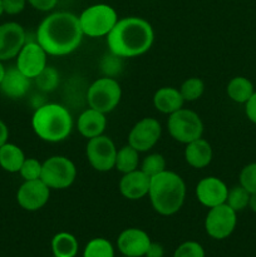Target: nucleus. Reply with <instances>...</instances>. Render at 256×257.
<instances>
[{
    "instance_id": "obj_11",
    "label": "nucleus",
    "mask_w": 256,
    "mask_h": 257,
    "mask_svg": "<svg viewBox=\"0 0 256 257\" xmlns=\"http://www.w3.org/2000/svg\"><path fill=\"white\" fill-rule=\"evenodd\" d=\"M162 127L156 118L146 117L138 120L128 135V145L138 152H148L161 138Z\"/></svg>"
},
{
    "instance_id": "obj_31",
    "label": "nucleus",
    "mask_w": 256,
    "mask_h": 257,
    "mask_svg": "<svg viewBox=\"0 0 256 257\" xmlns=\"http://www.w3.org/2000/svg\"><path fill=\"white\" fill-rule=\"evenodd\" d=\"M123 58L118 57V55L113 54L109 52V54L104 55L103 59L100 60V70L104 74V77L114 78L115 75L119 74L122 72Z\"/></svg>"
},
{
    "instance_id": "obj_6",
    "label": "nucleus",
    "mask_w": 256,
    "mask_h": 257,
    "mask_svg": "<svg viewBox=\"0 0 256 257\" xmlns=\"http://www.w3.org/2000/svg\"><path fill=\"white\" fill-rule=\"evenodd\" d=\"M120 98H122V88L118 80L110 77L98 78L87 90V102L89 108L104 114L117 108Z\"/></svg>"
},
{
    "instance_id": "obj_28",
    "label": "nucleus",
    "mask_w": 256,
    "mask_h": 257,
    "mask_svg": "<svg viewBox=\"0 0 256 257\" xmlns=\"http://www.w3.org/2000/svg\"><path fill=\"white\" fill-rule=\"evenodd\" d=\"M34 79L38 88H39L42 92L45 93H50L53 92V90L57 89L60 82L58 70L53 67H48V65L39 73V74H38V77L34 78Z\"/></svg>"
},
{
    "instance_id": "obj_5",
    "label": "nucleus",
    "mask_w": 256,
    "mask_h": 257,
    "mask_svg": "<svg viewBox=\"0 0 256 257\" xmlns=\"http://www.w3.org/2000/svg\"><path fill=\"white\" fill-rule=\"evenodd\" d=\"M79 19L83 34L89 38L107 37L118 22L117 12L110 5L94 4L83 10Z\"/></svg>"
},
{
    "instance_id": "obj_19",
    "label": "nucleus",
    "mask_w": 256,
    "mask_h": 257,
    "mask_svg": "<svg viewBox=\"0 0 256 257\" xmlns=\"http://www.w3.org/2000/svg\"><path fill=\"white\" fill-rule=\"evenodd\" d=\"M77 128L80 136L90 140L104 133L107 128V118L104 113L98 112L93 108H88L78 117Z\"/></svg>"
},
{
    "instance_id": "obj_15",
    "label": "nucleus",
    "mask_w": 256,
    "mask_h": 257,
    "mask_svg": "<svg viewBox=\"0 0 256 257\" xmlns=\"http://www.w3.org/2000/svg\"><path fill=\"white\" fill-rule=\"evenodd\" d=\"M195 192L196 198L201 205L207 208H212L226 203L228 188L222 180L208 176L197 183Z\"/></svg>"
},
{
    "instance_id": "obj_10",
    "label": "nucleus",
    "mask_w": 256,
    "mask_h": 257,
    "mask_svg": "<svg viewBox=\"0 0 256 257\" xmlns=\"http://www.w3.org/2000/svg\"><path fill=\"white\" fill-rule=\"evenodd\" d=\"M235 211L226 203L208 208L205 218L206 233L213 240H225L233 232L237 223Z\"/></svg>"
},
{
    "instance_id": "obj_3",
    "label": "nucleus",
    "mask_w": 256,
    "mask_h": 257,
    "mask_svg": "<svg viewBox=\"0 0 256 257\" xmlns=\"http://www.w3.org/2000/svg\"><path fill=\"white\" fill-rule=\"evenodd\" d=\"M153 210L161 216H172L182 208L186 198V185L180 175L172 171H163L151 178L148 191Z\"/></svg>"
},
{
    "instance_id": "obj_27",
    "label": "nucleus",
    "mask_w": 256,
    "mask_h": 257,
    "mask_svg": "<svg viewBox=\"0 0 256 257\" xmlns=\"http://www.w3.org/2000/svg\"><path fill=\"white\" fill-rule=\"evenodd\" d=\"M178 89L185 102H195L202 97L205 92V83L201 78L191 77L186 79Z\"/></svg>"
},
{
    "instance_id": "obj_32",
    "label": "nucleus",
    "mask_w": 256,
    "mask_h": 257,
    "mask_svg": "<svg viewBox=\"0 0 256 257\" xmlns=\"http://www.w3.org/2000/svg\"><path fill=\"white\" fill-rule=\"evenodd\" d=\"M42 166L43 163L39 162L37 158H25L19 173L24 181L40 180V176H42Z\"/></svg>"
},
{
    "instance_id": "obj_1",
    "label": "nucleus",
    "mask_w": 256,
    "mask_h": 257,
    "mask_svg": "<svg viewBox=\"0 0 256 257\" xmlns=\"http://www.w3.org/2000/svg\"><path fill=\"white\" fill-rule=\"evenodd\" d=\"M83 37L77 15L57 12L43 19L37 29L35 40L48 55L64 57L79 48Z\"/></svg>"
},
{
    "instance_id": "obj_26",
    "label": "nucleus",
    "mask_w": 256,
    "mask_h": 257,
    "mask_svg": "<svg viewBox=\"0 0 256 257\" xmlns=\"http://www.w3.org/2000/svg\"><path fill=\"white\" fill-rule=\"evenodd\" d=\"M83 257H114V248L107 238H92L85 245Z\"/></svg>"
},
{
    "instance_id": "obj_43",
    "label": "nucleus",
    "mask_w": 256,
    "mask_h": 257,
    "mask_svg": "<svg viewBox=\"0 0 256 257\" xmlns=\"http://www.w3.org/2000/svg\"><path fill=\"white\" fill-rule=\"evenodd\" d=\"M123 257H127V256H123Z\"/></svg>"
},
{
    "instance_id": "obj_30",
    "label": "nucleus",
    "mask_w": 256,
    "mask_h": 257,
    "mask_svg": "<svg viewBox=\"0 0 256 257\" xmlns=\"http://www.w3.org/2000/svg\"><path fill=\"white\" fill-rule=\"evenodd\" d=\"M142 172H145L148 177H155V176L160 175L163 171H166V160L162 155L160 153H152L145 157V160L141 163V168Z\"/></svg>"
},
{
    "instance_id": "obj_40",
    "label": "nucleus",
    "mask_w": 256,
    "mask_h": 257,
    "mask_svg": "<svg viewBox=\"0 0 256 257\" xmlns=\"http://www.w3.org/2000/svg\"><path fill=\"white\" fill-rule=\"evenodd\" d=\"M248 207H250L253 212H256V193L250 195V200H248Z\"/></svg>"
},
{
    "instance_id": "obj_4",
    "label": "nucleus",
    "mask_w": 256,
    "mask_h": 257,
    "mask_svg": "<svg viewBox=\"0 0 256 257\" xmlns=\"http://www.w3.org/2000/svg\"><path fill=\"white\" fill-rule=\"evenodd\" d=\"M32 128L38 138L48 143H59L70 136L73 118L68 108L58 103H44L35 109Z\"/></svg>"
},
{
    "instance_id": "obj_38",
    "label": "nucleus",
    "mask_w": 256,
    "mask_h": 257,
    "mask_svg": "<svg viewBox=\"0 0 256 257\" xmlns=\"http://www.w3.org/2000/svg\"><path fill=\"white\" fill-rule=\"evenodd\" d=\"M146 257H163L165 256V248L161 243L158 242H151L150 247H148Z\"/></svg>"
},
{
    "instance_id": "obj_23",
    "label": "nucleus",
    "mask_w": 256,
    "mask_h": 257,
    "mask_svg": "<svg viewBox=\"0 0 256 257\" xmlns=\"http://www.w3.org/2000/svg\"><path fill=\"white\" fill-rule=\"evenodd\" d=\"M52 252L55 257H75L79 250L77 237L69 232H58L52 238Z\"/></svg>"
},
{
    "instance_id": "obj_9",
    "label": "nucleus",
    "mask_w": 256,
    "mask_h": 257,
    "mask_svg": "<svg viewBox=\"0 0 256 257\" xmlns=\"http://www.w3.org/2000/svg\"><path fill=\"white\" fill-rule=\"evenodd\" d=\"M85 156L93 170L98 172H109L114 168L117 147L108 136H98L88 140Z\"/></svg>"
},
{
    "instance_id": "obj_33",
    "label": "nucleus",
    "mask_w": 256,
    "mask_h": 257,
    "mask_svg": "<svg viewBox=\"0 0 256 257\" xmlns=\"http://www.w3.org/2000/svg\"><path fill=\"white\" fill-rule=\"evenodd\" d=\"M238 181H240V185L250 195L256 193V163H250V165L245 166L241 170Z\"/></svg>"
},
{
    "instance_id": "obj_41",
    "label": "nucleus",
    "mask_w": 256,
    "mask_h": 257,
    "mask_svg": "<svg viewBox=\"0 0 256 257\" xmlns=\"http://www.w3.org/2000/svg\"><path fill=\"white\" fill-rule=\"evenodd\" d=\"M5 70H7V68L4 67V64H3V62H2V60H0V83H2L3 78H4Z\"/></svg>"
},
{
    "instance_id": "obj_39",
    "label": "nucleus",
    "mask_w": 256,
    "mask_h": 257,
    "mask_svg": "<svg viewBox=\"0 0 256 257\" xmlns=\"http://www.w3.org/2000/svg\"><path fill=\"white\" fill-rule=\"evenodd\" d=\"M8 138H9V128L0 119V147L8 142Z\"/></svg>"
},
{
    "instance_id": "obj_34",
    "label": "nucleus",
    "mask_w": 256,
    "mask_h": 257,
    "mask_svg": "<svg viewBox=\"0 0 256 257\" xmlns=\"http://www.w3.org/2000/svg\"><path fill=\"white\" fill-rule=\"evenodd\" d=\"M173 257H205V250L196 241H186L176 248Z\"/></svg>"
},
{
    "instance_id": "obj_36",
    "label": "nucleus",
    "mask_w": 256,
    "mask_h": 257,
    "mask_svg": "<svg viewBox=\"0 0 256 257\" xmlns=\"http://www.w3.org/2000/svg\"><path fill=\"white\" fill-rule=\"evenodd\" d=\"M28 4L39 12H50L58 4V0H27Z\"/></svg>"
},
{
    "instance_id": "obj_29",
    "label": "nucleus",
    "mask_w": 256,
    "mask_h": 257,
    "mask_svg": "<svg viewBox=\"0 0 256 257\" xmlns=\"http://www.w3.org/2000/svg\"><path fill=\"white\" fill-rule=\"evenodd\" d=\"M248 200H250V193L242 186L238 185L228 190L226 205L230 206L235 212H238V211H242L247 207Z\"/></svg>"
},
{
    "instance_id": "obj_12",
    "label": "nucleus",
    "mask_w": 256,
    "mask_h": 257,
    "mask_svg": "<svg viewBox=\"0 0 256 257\" xmlns=\"http://www.w3.org/2000/svg\"><path fill=\"white\" fill-rule=\"evenodd\" d=\"M50 197V188L42 180L24 181L18 188L17 202L23 210L34 212L48 203Z\"/></svg>"
},
{
    "instance_id": "obj_44",
    "label": "nucleus",
    "mask_w": 256,
    "mask_h": 257,
    "mask_svg": "<svg viewBox=\"0 0 256 257\" xmlns=\"http://www.w3.org/2000/svg\"><path fill=\"white\" fill-rule=\"evenodd\" d=\"M53 257H55V256H53Z\"/></svg>"
},
{
    "instance_id": "obj_7",
    "label": "nucleus",
    "mask_w": 256,
    "mask_h": 257,
    "mask_svg": "<svg viewBox=\"0 0 256 257\" xmlns=\"http://www.w3.org/2000/svg\"><path fill=\"white\" fill-rule=\"evenodd\" d=\"M77 168L70 158L64 156H52L43 162L40 180L50 190H65L74 183Z\"/></svg>"
},
{
    "instance_id": "obj_22",
    "label": "nucleus",
    "mask_w": 256,
    "mask_h": 257,
    "mask_svg": "<svg viewBox=\"0 0 256 257\" xmlns=\"http://www.w3.org/2000/svg\"><path fill=\"white\" fill-rule=\"evenodd\" d=\"M25 155L19 146L7 142L0 147V167L9 173H19Z\"/></svg>"
},
{
    "instance_id": "obj_21",
    "label": "nucleus",
    "mask_w": 256,
    "mask_h": 257,
    "mask_svg": "<svg viewBox=\"0 0 256 257\" xmlns=\"http://www.w3.org/2000/svg\"><path fill=\"white\" fill-rule=\"evenodd\" d=\"M183 103L185 100L177 88L162 87L156 90L153 95V105L162 114H172L176 110L183 108Z\"/></svg>"
},
{
    "instance_id": "obj_13",
    "label": "nucleus",
    "mask_w": 256,
    "mask_h": 257,
    "mask_svg": "<svg viewBox=\"0 0 256 257\" xmlns=\"http://www.w3.org/2000/svg\"><path fill=\"white\" fill-rule=\"evenodd\" d=\"M47 57L48 54L38 44L37 40L35 42H27L19 52V54L17 55V65L15 67L28 78L34 79L47 67Z\"/></svg>"
},
{
    "instance_id": "obj_42",
    "label": "nucleus",
    "mask_w": 256,
    "mask_h": 257,
    "mask_svg": "<svg viewBox=\"0 0 256 257\" xmlns=\"http://www.w3.org/2000/svg\"><path fill=\"white\" fill-rule=\"evenodd\" d=\"M3 14H4V10H3V2L0 0V17H2Z\"/></svg>"
},
{
    "instance_id": "obj_25",
    "label": "nucleus",
    "mask_w": 256,
    "mask_h": 257,
    "mask_svg": "<svg viewBox=\"0 0 256 257\" xmlns=\"http://www.w3.org/2000/svg\"><path fill=\"white\" fill-rule=\"evenodd\" d=\"M140 166V152L136 151L132 146L127 145L117 150L114 168L120 173H128L138 170Z\"/></svg>"
},
{
    "instance_id": "obj_35",
    "label": "nucleus",
    "mask_w": 256,
    "mask_h": 257,
    "mask_svg": "<svg viewBox=\"0 0 256 257\" xmlns=\"http://www.w3.org/2000/svg\"><path fill=\"white\" fill-rule=\"evenodd\" d=\"M3 10L8 15H18L25 9L27 0H2Z\"/></svg>"
},
{
    "instance_id": "obj_2",
    "label": "nucleus",
    "mask_w": 256,
    "mask_h": 257,
    "mask_svg": "<svg viewBox=\"0 0 256 257\" xmlns=\"http://www.w3.org/2000/svg\"><path fill=\"white\" fill-rule=\"evenodd\" d=\"M155 42V30L143 18L128 17L118 19L107 35L110 53L120 58H135L147 53Z\"/></svg>"
},
{
    "instance_id": "obj_8",
    "label": "nucleus",
    "mask_w": 256,
    "mask_h": 257,
    "mask_svg": "<svg viewBox=\"0 0 256 257\" xmlns=\"http://www.w3.org/2000/svg\"><path fill=\"white\" fill-rule=\"evenodd\" d=\"M167 128L171 137L183 145L198 140L203 135V123L200 115L186 108H181L170 114Z\"/></svg>"
},
{
    "instance_id": "obj_24",
    "label": "nucleus",
    "mask_w": 256,
    "mask_h": 257,
    "mask_svg": "<svg viewBox=\"0 0 256 257\" xmlns=\"http://www.w3.org/2000/svg\"><path fill=\"white\" fill-rule=\"evenodd\" d=\"M227 95L236 103H246L253 94V84L245 77H235L228 82Z\"/></svg>"
},
{
    "instance_id": "obj_18",
    "label": "nucleus",
    "mask_w": 256,
    "mask_h": 257,
    "mask_svg": "<svg viewBox=\"0 0 256 257\" xmlns=\"http://www.w3.org/2000/svg\"><path fill=\"white\" fill-rule=\"evenodd\" d=\"M30 84V78L23 74L17 67H10L5 70L4 78L0 83V92L10 99H19L27 94Z\"/></svg>"
},
{
    "instance_id": "obj_14",
    "label": "nucleus",
    "mask_w": 256,
    "mask_h": 257,
    "mask_svg": "<svg viewBox=\"0 0 256 257\" xmlns=\"http://www.w3.org/2000/svg\"><path fill=\"white\" fill-rule=\"evenodd\" d=\"M27 43L24 28L15 22H8L0 25V60H10L17 58L22 48Z\"/></svg>"
},
{
    "instance_id": "obj_16",
    "label": "nucleus",
    "mask_w": 256,
    "mask_h": 257,
    "mask_svg": "<svg viewBox=\"0 0 256 257\" xmlns=\"http://www.w3.org/2000/svg\"><path fill=\"white\" fill-rule=\"evenodd\" d=\"M151 238L141 228H125L117 238V247L123 256L143 257L151 245Z\"/></svg>"
},
{
    "instance_id": "obj_37",
    "label": "nucleus",
    "mask_w": 256,
    "mask_h": 257,
    "mask_svg": "<svg viewBox=\"0 0 256 257\" xmlns=\"http://www.w3.org/2000/svg\"><path fill=\"white\" fill-rule=\"evenodd\" d=\"M245 112L248 119L256 124V92H253L250 99L245 103Z\"/></svg>"
},
{
    "instance_id": "obj_17",
    "label": "nucleus",
    "mask_w": 256,
    "mask_h": 257,
    "mask_svg": "<svg viewBox=\"0 0 256 257\" xmlns=\"http://www.w3.org/2000/svg\"><path fill=\"white\" fill-rule=\"evenodd\" d=\"M151 186V177L141 170L124 173L119 181V192L125 200L138 201L148 196Z\"/></svg>"
},
{
    "instance_id": "obj_20",
    "label": "nucleus",
    "mask_w": 256,
    "mask_h": 257,
    "mask_svg": "<svg viewBox=\"0 0 256 257\" xmlns=\"http://www.w3.org/2000/svg\"><path fill=\"white\" fill-rule=\"evenodd\" d=\"M212 147L202 137L186 145L185 160L191 167L197 170L207 167L212 161Z\"/></svg>"
}]
</instances>
